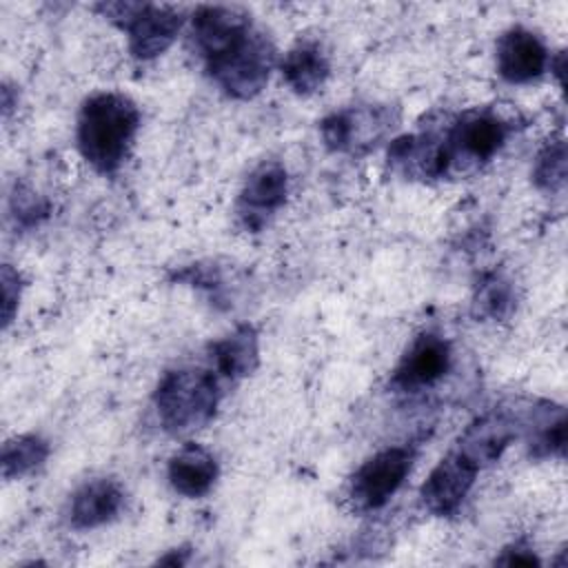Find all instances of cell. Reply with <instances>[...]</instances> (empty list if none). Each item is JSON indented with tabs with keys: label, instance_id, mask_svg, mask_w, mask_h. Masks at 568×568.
I'll use <instances>...</instances> for the list:
<instances>
[{
	"label": "cell",
	"instance_id": "cell-6",
	"mask_svg": "<svg viewBox=\"0 0 568 568\" xmlns=\"http://www.w3.org/2000/svg\"><path fill=\"white\" fill-rule=\"evenodd\" d=\"M397 122L393 106L364 104L333 111L320 122L324 144L335 153H364L373 149Z\"/></svg>",
	"mask_w": 568,
	"mask_h": 568
},
{
	"label": "cell",
	"instance_id": "cell-20",
	"mask_svg": "<svg viewBox=\"0 0 568 568\" xmlns=\"http://www.w3.org/2000/svg\"><path fill=\"white\" fill-rule=\"evenodd\" d=\"M532 182L537 189L557 193L566 184V144L564 140L548 142L532 166Z\"/></svg>",
	"mask_w": 568,
	"mask_h": 568
},
{
	"label": "cell",
	"instance_id": "cell-17",
	"mask_svg": "<svg viewBox=\"0 0 568 568\" xmlns=\"http://www.w3.org/2000/svg\"><path fill=\"white\" fill-rule=\"evenodd\" d=\"M280 71L288 89L297 95H313L320 91L331 73L328 58L320 42L300 40L295 47L286 51L280 62Z\"/></svg>",
	"mask_w": 568,
	"mask_h": 568
},
{
	"label": "cell",
	"instance_id": "cell-4",
	"mask_svg": "<svg viewBox=\"0 0 568 568\" xmlns=\"http://www.w3.org/2000/svg\"><path fill=\"white\" fill-rule=\"evenodd\" d=\"M95 9L126 33L129 51L135 60L162 55L175 42L184 24L178 9L149 2H102Z\"/></svg>",
	"mask_w": 568,
	"mask_h": 568
},
{
	"label": "cell",
	"instance_id": "cell-2",
	"mask_svg": "<svg viewBox=\"0 0 568 568\" xmlns=\"http://www.w3.org/2000/svg\"><path fill=\"white\" fill-rule=\"evenodd\" d=\"M220 382L209 368H178L164 373L153 408L162 428L171 435H186L204 428L220 406Z\"/></svg>",
	"mask_w": 568,
	"mask_h": 568
},
{
	"label": "cell",
	"instance_id": "cell-9",
	"mask_svg": "<svg viewBox=\"0 0 568 568\" xmlns=\"http://www.w3.org/2000/svg\"><path fill=\"white\" fill-rule=\"evenodd\" d=\"M288 193L286 169L275 162L257 164L242 184L237 197V217L246 231H260L266 226L271 215L284 204Z\"/></svg>",
	"mask_w": 568,
	"mask_h": 568
},
{
	"label": "cell",
	"instance_id": "cell-5",
	"mask_svg": "<svg viewBox=\"0 0 568 568\" xmlns=\"http://www.w3.org/2000/svg\"><path fill=\"white\" fill-rule=\"evenodd\" d=\"M508 124L495 111H466L442 135L446 175H464L488 162L506 142Z\"/></svg>",
	"mask_w": 568,
	"mask_h": 568
},
{
	"label": "cell",
	"instance_id": "cell-3",
	"mask_svg": "<svg viewBox=\"0 0 568 568\" xmlns=\"http://www.w3.org/2000/svg\"><path fill=\"white\" fill-rule=\"evenodd\" d=\"M209 78L233 100H251L268 84L275 67L273 42L255 27L226 51L204 62Z\"/></svg>",
	"mask_w": 568,
	"mask_h": 568
},
{
	"label": "cell",
	"instance_id": "cell-22",
	"mask_svg": "<svg viewBox=\"0 0 568 568\" xmlns=\"http://www.w3.org/2000/svg\"><path fill=\"white\" fill-rule=\"evenodd\" d=\"M0 288H2V326L7 328L18 311L20 304V273L11 264H2L0 273Z\"/></svg>",
	"mask_w": 568,
	"mask_h": 568
},
{
	"label": "cell",
	"instance_id": "cell-1",
	"mask_svg": "<svg viewBox=\"0 0 568 568\" xmlns=\"http://www.w3.org/2000/svg\"><path fill=\"white\" fill-rule=\"evenodd\" d=\"M140 126L135 102L115 91H102L84 100L78 115V149L98 173H115L129 155Z\"/></svg>",
	"mask_w": 568,
	"mask_h": 568
},
{
	"label": "cell",
	"instance_id": "cell-10",
	"mask_svg": "<svg viewBox=\"0 0 568 568\" xmlns=\"http://www.w3.org/2000/svg\"><path fill=\"white\" fill-rule=\"evenodd\" d=\"M477 473L479 468L453 448L437 462V466L430 470L419 488L424 508L437 517L453 515L470 493Z\"/></svg>",
	"mask_w": 568,
	"mask_h": 568
},
{
	"label": "cell",
	"instance_id": "cell-16",
	"mask_svg": "<svg viewBox=\"0 0 568 568\" xmlns=\"http://www.w3.org/2000/svg\"><path fill=\"white\" fill-rule=\"evenodd\" d=\"M211 371L217 377L237 382L248 377L260 362V344L257 333L251 324H242L222 339L211 344Z\"/></svg>",
	"mask_w": 568,
	"mask_h": 568
},
{
	"label": "cell",
	"instance_id": "cell-11",
	"mask_svg": "<svg viewBox=\"0 0 568 568\" xmlns=\"http://www.w3.org/2000/svg\"><path fill=\"white\" fill-rule=\"evenodd\" d=\"M253 29L251 16L237 7L206 4L191 16V47L204 60H213Z\"/></svg>",
	"mask_w": 568,
	"mask_h": 568
},
{
	"label": "cell",
	"instance_id": "cell-21",
	"mask_svg": "<svg viewBox=\"0 0 568 568\" xmlns=\"http://www.w3.org/2000/svg\"><path fill=\"white\" fill-rule=\"evenodd\" d=\"M11 211L22 226H33L49 213V204L27 186H16L11 195Z\"/></svg>",
	"mask_w": 568,
	"mask_h": 568
},
{
	"label": "cell",
	"instance_id": "cell-15",
	"mask_svg": "<svg viewBox=\"0 0 568 568\" xmlns=\"http://www.w3.org/2000/svg\"><path fill=\"white\" fill-rule=\"evenodd\" d=\"M171 488L189 499L204 497L217 479L215 457L200 444H184L171 459L166 468Z\"/></svg>",
	"mask_w": 568,
	"mask_h": 568
},
{
	"label": "cell",
	"instance_id": "cell-7",
	"mask_svg": "<svg viewBox=\"0 0 568 568\" xmlns=\"http://www.w3.org/2000/svg\"><path fill=\"white\" fill-rule=\"evenodd\" d=\"M408 446H390L368 457L351 479V499L359 510H377L399 490L413 468Z\"/></svg>",
	"mask_w": 568,
	"mask_h": 568
},
{
	"label": "cell",
	"instance_id": "cell-23",
	"mask_svg": "<svg viewBox=\"0 0 568 568\" xmlns=\"http://www.w3.org/2000/svg\"><path fill=\"white\" fill-rule=\"evenodd\" d=\"M495 564H501V566H539L541 561L528 546L513 544V546L501 550V555L495 559Z\"/></svg>",
	"mask_w": 568,
	"mask_h": 568
},
{
	"label": "cell",
	"instance_id": "cell-24",
	"mask_svg": "<svg viewBox=\"0 0 568 568\" xmlns=\"http://www.w3.org/2000/svg\"><path fill=\"white\" fill-rule=\"evenodd\" d=\"M182 548H180V552L178 550H173V555H166V557H162L160 559V564H173V566H182L184 561H186V557H182Z\"/></svg>",
	"mask_w": 568,
	"mask_h": 568
},
{
	"label": "cell",
	"instance_id": "cell-18",
	"mask_svg": "<svg viewBox=\"0 0 568 568\" xmlns=\"http://www.w3.org/2000/svg\"><path fill=\"white\" fill-rule=\"evenodd\" d=\"M49 457V442L40 435H18L2 446V477L20 479L33 473Z\"/></svg>",
	"mask_w": 568,
	"mask_h": 568
},
{
	"label": "cell",
	"instance_id": "cell-14",
	"mask_svg": "<svg viewBox=\"0 0 568 568\" xmlns=\"http://www.w3.org/2000/svg\"><path fill=\"white\" fill-rule=\"evenodd\" d=\"M124 506V490L113 479H91L82 484L69 501V524L78 530L104 526Z\"/></svg>",
	"mask_w": 568,
	"mask_h": 568
},
{
	"label": "cell",
	"instance_id": "cell-13",
	"mask_svg": "<svg viewBox=\"0 0 568 568\" xmlns=\"http://www.w3.org/2000/svg\"><path fill=\"white\" fill-rule=\"evenodd\" d=\"M517 435L515 422L504 413H488L477 417L459 437L455 450L470 459L479 470L501 457L513 437Z\"/></svg>",
	"mask_w": 568,
	"mask_h": 568
},
{
	"label": "cell",
	"instance_id": "cell-12",
	"mask_svg": "<svg viewBox=\"0 0 568 568\" xmlns=\"http://www.w3.org/2000/svg\"><path fill=\"white\" fill-rule=\"evenodd\" d=\"M497 71L506 82L524 84L539 78L548 64V51L537 33L524 27L504 31L495 47Z\"/></svg>",
	"mask_w": 568,
	"mask_h": 568
},
{
	"label": "cell",
	"instance_id": "cell-8",
	"mask_svg": "<svg viewBox=\"0 0 568 568\" xmlns=\"http://www.w3.org/2000/svg\"><path fill=\"white\" fill-rule=\"evenodd\" d=\"M450 344L439 333H419L397 362L390 386L402 393H417L437 384L450 368Z\"/></svg>",
	"mask_w": 568,
	"mask_h": 568
},
{
	"label": "cell",
	"instance_id": "cell-19",
	"mask_svg": "<svg viewBox=\"0 0 568 568\" xmlns=\"http://www.w3.org/2000/svg\"><path fill=\"white\" fill-rule=\"evenodd\" d=\"M515 308L513 284L501 275H488L477 286L473 297V313L477 320H506Z\"/></svg>",
	"mask_w": 568,
	"mask_h": 568
}]
</instances>
